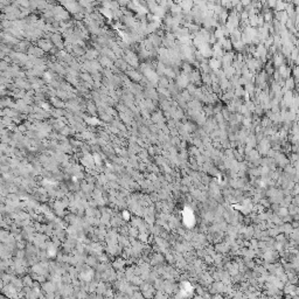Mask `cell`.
<instances>
[{
    "label": "cell",
    "instance_id": "30bf717a",
    "mask_svg": "<svg viewBox=\"0 0 299 299\" xmlns=\"http://www.w3.org/2000/svg\"><path fill=\"white\" fill-rule=\"evenodd\" d=\"M40 46H41L45 50H49L50 49V47H52V45L49 43V42H47V41H41L40 42Z\"/></svg>",
    "mask_w": 299,
    "mask_h": 299
},
{
    "label": "cell",
    "instance_id": "7a4b0ae2",
    "mask_svg": "<svg viewBox=\"0 0 299 299\" xmlns=\"http://www.w3.org/2000/svg\"><path fill=\"white\" fill-rule=\"evenodd\" d=\"M179 5L181 6V8H182V11H184V13H189L190 11L194 8V1L193 0H182Z\"/></svg>",
    "mask_w": 299,
    "mask_h": 299
},
{
    "label": "cell",
    "instance_id": "277c9868",
    "mask_svg": "<svg viewBox=\"0 0 299 299\" xmlns=\"http://www.w3.org/2000/svg\"><path fill=\"white\" fill-rule=\"evenodd\" d=\"M276 163L278 164L279 166L284 167V166H286V165H288L289 160L286 159V157H285L284 154H279V153H277V154H276Z\"/></svg>",
    "mask_w": 299,
    "mask_h": 299
},
{
    "label": "cell",
    "instance_id": "8fae6325",
    "mask_svg": "<svg viewBox=\"0 0 299 299\" xmlns=\"http://www.w3.org/2000/svg\"><path fill=\"white\" fill-rule=\"evenodd\" d=\"M276 2H277V0H267V4H268V6L269 7H271V8H275Z\"/></svg>",
    "mask_w": 299,
    "mask_h": 299
},
{
    "label": "cell",
    "instance_id": "9c48e42d",
    "mask_svg": "<svg viewBox=\"0 0 299 299\" xmlns=\"http://www.w3.org/2000/svg\"><path fill=\"white\" fill-rule=\"evenodd\" d=\"M235 94H236V96L241 97V96H244V95L247 94V91L243 89L241 85H238V87H236V89H235Z\"/></svg>",
    "mask_w": 299,
    "mask_h": 299
},
{
    "label": "cell",
    "instance_id": "6da1fadb",
    "mask_svg": "<svg viewBox=\"0 0 299 299\" xmlns=\"http://www.w3.org/2000/svg\"><path fill=\"white\" fill-rule=\"evenodd\" d=\"M255 56L258 60L264 61L267 58V56H268V48L265 47L264 45H258L257 48H256V52H255Z\"/></svg>",
    "mask_w": 299,
    "mask_h": 299
},
{
    "label": "cell",
    "instance_id": "ba28073f",
    "mask_svg": "<svg viewBox=\"0 0 299 299\" xmlns=\"http://www.w3.org/2000/svg\"><path fill=\"white\" fill-rule=\"evenodd\" d=\"M286 6H288V2H286V1H284V0H277L276 6H275V10L276 11H285L286 10Z\"/></svg>",
    "mask_w": 299,
    "mask_h": 299
},
{
    "label": "cell",
    "instance_id": "4fadbf2b",
    "mask_svg": "<svg viewBox=\"0 0 299 299\" xmlns=\"http://www.w3.org/2000/svg\"><path fill=\"white\" fill-rule=\"evenodd\" d=\"M251 1L252 0H241V4L244 6V7H247V6H249L250 4H251Z\"/></svg>",
    "mask_w": 299,
    "mask_h": 299
},
{
    "label": "cell",
    "instance_id": "52a82bcc",
    "mask_svg": "<svg viewBox=\"0 0 299 299\" xmlns=\"http://www.w3.org/2000/svg\"><path fill=\"white\" fill-rule=\"evenodd\" d=\"M221 61L219 60V58H211L209 61V67H210V69H214V70H217V69L220 68V66H221Z\"/></svg>",
    "mask_w": 299,
    "mask_h": 299
},
{
    "label": "cell",
    "instance_id": "8992f818",
    "mask_svg": "<svg viewBox=\"0 0 299 299\" xmlns=\"http://www.w3.org/2000/svg\"><path fill=\"white\" fill-rule=\"evenodd\" d=\"M188 82H189V79L187 75H181V76L178 77V84L180 88H184L186 85H188Z\"/></svg>",
    "mask_w": 299,
    "mask_h": 299
},
{
    "label": "cell",
    "instance_id": "3957f363",
    "mask_svg": "<svg viewBox=\"0 0 299 299\" xmlns=\"http://www.w3.org/2000/svg\"><path fill=\"white\" fill-rule=\"evenodd\" d=\"M273 64H275L277 68H279L280 66L285 64V60H284L283 54H277V55L273 56Z\"/></svg>",
    "mask_w": 299,
    "mask_h": 299
},
{
    "label": "cell",
    "instance_id": "5b68a950",
    "mask_svg": "<svg viewBox=\"0 0 299 299\" xmlns=\"http://www.w3.org/2000/svg\"><path fill=\"white\" fill-rule=\"evenodd\" d=\"M296 81H294V79H292V77H289V79H285V83H284V87H285V89L286 90H292L296 88Z\"/></svg>",
    "mask_w": 299,
    "mask_h": 299
},
{
    "label": "cell",
    "instance_id": "7c38bea8",
    "mask_svg": "<svg viewBox=\"0 0 299 299\" xmlns=\"http://www.w3.org/2000/svg\"><path fill=\"white\" fill-rule=\"evenodd\" d=\"M267 73H268L269 75H271V74L273 73V69H272V67H271V63H268V64H267Z\"/></svg>",
    "mask_w": 299,
    "mask_h": 299
}]
</instances>
